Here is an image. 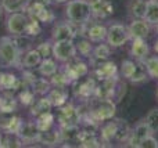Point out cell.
Returning <instances> with one entry per match:
<instances>
[{"instance_id": "14", "label": "cell", "mask_w": 158, "mask_h": 148, "mask_svg": "<svg viewBox=\"0 0 158 148\" xmlns=\"http://www.w3.org/2000/svg\"><path fill=\"white\" fill-rule=\"evenodd\" d=\"M128 28L132 39H147L151 32V25L144 18H133Z\"/></svg>"}, {"instance_id": "7", "label": "cell", "mask_w": 158, "mask_h": 148, "mask_svg": "<svg viewBox=\"0 0 158 148\" xmlns=\"http://www.w3.org/2000/svg\"><path fill=\"white\" fill-rule=\"evenodd\" d=\"M78 55L77 46L74 40H58L53 42V57L60 64H65L74 60Z\"/></svg>"}, {"instance_id": "15", "label": "cell", "mask_w": 158, "mask_h": 148, "mask_svg": "<svg viewBox=\"0 0 158 148\" xmlns=\"http://www.w3.org/2000/svg\"><path fill=\"white\" fill-rule=\"evenodd\" d=\"M92 6V14L94 19H106L114 13V6L110 0H94L90 3Z\"/></svg>"}, {"instance_id": "19", "label": "cell", "mask_w": 158, "mask_h": 148, "mask_svg": "<svg viewBox=\"0 0 158 148\" xmlns=\"http://www.w3.org/2000/svg\"><path fill=\"white\" fill-rule=\"evenodd\" d=\"M74 83L77 85V93H75L77 97H79L82 100H89L92 97H94L96 86H97L94 78H89V79H86L85 82H81V83H78V80H77Z\"/></svg>"}, {"instance_id": "2", "label": "cell", "mask_w": 158, "mask_h": 148, "mask_svg": "<svg viewBox=\"0 0 158 148\" xmlns=\"http://www.w3.org/2000/svg\"><path fill=\"white\" fill-rule=\"evenodd\" d=\"M65 17L75 26L86 25L93 19L92 6L86 0H68L65 6Z\"/></svg>"}, {"instance_id": "35", "label": "cell", "mask_w": 158, "mask_h": 148, "mask_svg": "<svg viewBox=\"0 0 158 148\" xmlns=\"http://www.w3.org/2000/svg\"><path fill=\"white\" fill-rule=\"evenodd\" d=\"M75 46H77V51L81 57L90 58V55L93 53V47H94L93 46V42H90L87 38H82Z\"/></svg>"}, {"instance_id": "6", "label": "cell", "mask_w": 158, "mask_h": 148, "mask_svg": "<svg viewBox=\"0 0 158 148\" xmlns=\"http://www.w3.org/2000/svg\"><path fill=\"white\" fill-rule=\"evenodd\" d=\"M60 71L71 80V83H74L81 79V78L87 76V74L90 71V66H89V64L85 62L82 58H79L77 55L74 60L68 61L65 64H61Z\"/></svg>"}, {"instance_id": "3", "label": "cell", "mask_w": 158, "mask_h": 148, "mask_svg": "<svg viewBox=\"0 0 158 148\" xmlns=\"http://www.w3.org/2000/svg\"><path fill=\"white\" fill-rule=\"evenodd\" d=\"M117 112V102L111 98H97V97H92L87 107L86 114L92 116L94 121L98 123L112 119Z\"/></svg>"}, {"instance_id": "36", "label": "cell", "mask_w": 158, "mask_h": 148, "mask_svg": "<svg viewBox=\"0 0 158 148\" xmlns=\"http://www.w3.org/2000/svg\"><path fill=\"white\" fill-rule=\"evenodd\" d=\"M35 96H36V94L33 93L32 89H31L29 86H27V87L22 89V90L18 93L17 98H18V102H21L22 105H25V107H31V105H32V102L36 100Z\"/></svg>"}, {"instance_id": "17", "label": "cell", "mask_w": 158, "mask_h": 148, "mask_svg": "<svg viewBox=\"0 0 158 148\" xmlns=\"http://www.w3.org/2000/svg\"><path fill=\"white\" fill-rule=\"evenodd\" d=\"M46 97L49 98V101L52 102L53 107L60 108L63 107L65 102H68V87H60V86H53L50 89V91L46 94Z\"/></svg>"}, {"instance_id": "11", "label": "cell", "mask_w": 158, "mask_h": 148, "mask_svg": "<svg viewBox=\"0 0 158 148\" xmlns=\"http://www.w3.org/2000/svg\"><path fill=\"white\" fill-rule=\"evenodd\" d=\"M150 134H153V132H151L150 126L147 125V122L143 119V121L137 122V123L135 125V127L132 129L131 136H129V138L126 140L125 146L132 147V148H139L140 141H142L143 138H146L147 136H150Z\"/></svg>"}, {"instance_id": "46", "label": "cell", "mask_w": 158, "mask_h": 148, "mask_svg": "<svg viewBox=\"0 0 158 148\" xmlns=\"http://www.w3.org/2000/svg\"><path fill=\"white\" fill-rule=\"evenodd\" d=\"M153 49H154V51H156V54H158V39L154 42V47H153Z\"/></svg>"}, {"instance_id": "5", "label": "cell", "mask_w": 158, "mask_h": 148, "mask_svg": "<svg viewBox=\"0 0 158 148\" xmlns=\"http://www.w3.org/2000/svg\"><path fill=\"white\" fill-rule=\"evenodd\" d=\"M28 22H29V15L25 11L10 13L7 14V18H6V29H7L8 35L14 36V38L25 36L27 35Z\"/></svg>"}, {"instance_id": "23", "label": "cell", "mask_w": 158, "mask_h": 148, "mask_svg": "<svg viewBox=\"0 0 158 148\" xmlns=\"http://www.w3.org/2000/svg\"><path fill=\"white\" fill-rule=\"evenodd\" d=\"M18 108V98L13 96L11 91H2L0 97V112L14 114Z\"/></svg>"}, {"instance_id": "51", "label": "cell", "mask_w": 158, "mask_h": 148, "mask_svg": "<svg viewBox=\"0 0 158 148\" xmlns=\"http://www.w3.org/2000/svg\"><path fill=\"white\" fill-rule=\"evenodd\" d=\"M157 100H158V89H157Z\"/></svg>"}, {"instance_id": "24", "label": "cell", "mask_w": 158, "mask_h": 148, "mask_svg": "<svg viewBox=\"0 0 158 148\" xmlns=\"http://www.w3.org/2000/svg\"><path fill=\"white\" fill-rule=\"evenodd\" d=\"M21 80L10 72H0V90L2 91H14L19 87Z\"/></svg>"}, {"instance_id": "38", "label": "cell", "mask_w": 158, "mask_h": 148, "mask_svg": "<svg viewBox=\"0 0 158 148\" xmlns=\"http://www.w3.org/2000/svg\"><path fill=\"white\" fill-rule=\"evenodd\" d=\"M144 65L147 68L148 76L153 79H158V55H153V57L148 55L144 60Z\"/></svg>"}, {"instance_id": "13", "label": "cell", "mask_w": 158, "mask_h": 148, "mask_svg": "<svg viewBox=\"0 0 158 148\" xmlns=\"http://www.w3.org/2000/svg\"><path fill=\"white\" fill-rule=\"evenodd\" d=\"M93 75H94V79H97L98 82L110 79V78H114L118 75V66L114 61H103L93 68Z\"/></svg>"}, {"instance_id": "8", "label": "cell", "mask_w": 158, "mask_h": 148, "mask_svg": "<svg viewBox=\"0 0 158 148\" xmlns=\"http://www.w3.org/2000/svg\"><path fill=\"white\" fill-rule=\"evenodd\" d=\"M78 33L82 38H87L93 43H101V42H106L107 26L101 22L90 21L89 24L78 26Z\"/></svg>"}, {"instance_id": "47", "label": "cell", "mask_w": 158, "mask_h": 148, "mask_svg": "<svg viewBox=\"0 0 158 148\" xmlns=\"http://www.w3.org/2000/svg\"><path fill=\"white\" fill-rule=\"evenodd\" d=\"M3 136H4V134H3V133L0 132V148L3 147Z\"/></svg>"}, {"instance_id": "54", "label": "cell", "mask_w": 158, "mask_h": 148, "mask_svg": "<svg viewBox=\"0 0 158 148\" xmlns=\"http://www.w3.org/2000/svg\"><path fill=\"white\" fill-rule=\"evenodd\" d=\"M29 2H31V0H29Z\"/></svg>"}, {"instance_id": "42", "label": "cell", "mask_w": 158, "mask_h": 148, "mask_svg": "<svg viewBox=\"0 0 158 148\" xmlns=\"http://www.w3.org/2000/svg\"><path fill=\"white\" fill-rule=\"evenodd\" d=\"M22 122H24V121H22L19 116L11 115L7 127H6V130L3 133H13V134H17V133H18V130H19V127H21V125H22Z\"/></svg>"}, {"instance_id": "32", "label": "cell", "mask_w": 158, "mask_h": 148, "mask_svg": "<svg viewBox=\"0 0 158 148\" xmlns=\"http://www.w3.org/2000/svg\"><path fill=\"white\" fill-rule=\"evenodd\" d=\"M148 0H132L129 4V15L132 18H144Z\"/></svg>"}, {"instance_id": "33", "label": "cell", "mask_w": 158, "mask_h": 148, "mask_svg": "<svg viewBox=\"0 0 158 148\" xmlns=\"http://www.w3.org/2000/svg\"><path fill=\"white\" fill-rule=\"evenodd\" d=\"M148 78L150 76H148L147 68H146V65H144V61H137L136 60V69H135V74L132 75V78L129 79V82L137 85V83L146 82Z\"/></svg>"}, {"instance_id": "21", "label": "cell", "mask_w": 158, "mask_h": 148, "mask_svg": "<svg viewBox=\"0 0 158 148\" xmlns=\"http://www.w3.org/2000/svg\"><path fill=\"white\" fill-rule=\"evenodd\" d=\"M36 69H38V74L40 76L52 78L60 69V62L54 57H46V58H42L40 64L36 66Z\"/></svg>"}, {"instance_id": "39", "label": "cell", "mask_w": 158, "mask_h": 148, "mask_svg": "<svg viewBox=\"0 0 158 148\" xmlns=\"http://www.w3.org/2000/svg\"><path fill=\"white\" fill-rule=\"evenodd\" d=\"M144 121L147 122V125L150 126L153 134L154 133H158V107L148 111L146 118H144Z\"/></svg>"}, {"instance_id": "16", "label": "cell", "mask_w": 158, "mask_h": 148, "mask_svg": "<svg viewBox=\"0 0 158 148\" xmlns=\"http://www.w3.org/2000/svg\"><path fill=\"white\" fill-rule=\"evenodd\" d=\"M110 55H111V46H110L107 42L97 43V46L93 47V53H92V55H90L89 65L94 68L97 64L110 60Z\"/></svg>"}, {"instance_id": "20", "label": "cell", "mask_w": 158, "mask_h": 148, "mask_svg": "<svg viewBox=\"0 0 158 148\" xmlns=\"http://www.w3.org/2000/svg\"><path fill=\"white\" fill-rule=\"evenodd\" d=\"M38 143L43 144V146H57L61 143V134H60V127L58 125L53 126L52 129L44 130V132H39Z\"/></svg>"}, {"instance_id": "22", "label": "cell", "mask_w": 158, "mask_h": 148, "mask_svg": "<svg viewBox=\"0 0 158 148\" xmlns=\"http://www.w3.org/2000/svg\"><path fill=\"white\" fill-rule=\"evenodd\" d=\"M115 134H117V122L115 119H108V121L103 122L100 127V136L103 144H111L112 141H115Z\"/></svg>"}, {"instance_id": "53", "label": "cell", "mask_w": 158, "mask_h": 148, "mask_svg": "<svg viewBox=\"0 0 158 148\" xmlns=\"http://www.w3.org/2000/svg\"><path fill=\"white\" fill-rule=\"evenodd\" d=\"M0 7H2V3H0Z\"/></svg>"}, {"instance_id": "48", "label": "cell", "mask_w": 158, "mask_h": 148, "mask_svg": "<svg viewBox=\"0 0 158 148\" xmlns=\"http://www.w3.org/2000/svg\"><path fill=\"white\" fill-rule=\"evenodd\" d=\"M53 2H56V3H67L68 0H53Z\"/></svg>"}, {"instance_id": "12", "label": "cell", "mask_w": 158, "mask_h": 148, "mask_svg": "<svg viewBox=\"0 0 158 148\" xmlns=\"http://www.w3.org/2000/svg\"><path fill=\"white\" fill-rule=\"evenodd\" d=\"M17 134H18V137L21 138V141L24 143V146H27V144H33V143H38L39 129H38V126H36L35 121H25V122H22V125Z\"/></svg>"}, {"instance_id": "25", "label": "cell", "mask_w": 158, "mask_h": 148, "mask_svg": "<svg viewBox=\"0 0 158 148\" xmlns=\"http://www.w3.org/2000/svg\"><path fill=\"white\" fill-rule=\"evenodd\" d=\"M42 58H43V57H42L40 53H39L36 49L28 50V51L24 54V57L21 58V68H25V69H35L36 66L40 64Z\"/></svg>"}, {"instance_id": "10", "label": "cell", "mask_w": 158, "mask_h": 148, "mask_svg": "<svg viewBox=\"0 0 158 148\" xmlns=\"http://www.w3.org/2000/svg\"><path fill=\"white\" fill-rule=\"evenodd\" d=\"M78 36V26H75L72 22L61 21L54 25L52 29V40L58 42V40H75Z\"/></svg>"}, {"instance_id": "34", "label": "cell", "mask_w": 158, "mask_h": 148, "mask_svg": "<svg viewBox=\"0 0 158 148\" xmlns=\"http://www.w3.org/2000/svg\"><path fill=\"white\" fill-rule=\"evenodd\" d=\"M144 19L150 25L158 24V0H148L147 8H146Z\"/></svg>"}, {"instance_id": "9", "label": "cell", "mask_w": 158, "mask_h": 148, "mask_svg": "<svg viewBox=\"0 0 158 148\" xmlns=\"http://www.w3.org/2000/svg\"><path fill=\"white\" fill-rule=\"evenodd\" d=\"M81 123V111L79 107H75L72 102H65L63 107L58 108L57 125L67 126V125H79Z\"/></svg>"}, {"instance_id": "37", "label": "cell", "mask_w": 158, "mask_h": 148, "mask_svg": "<svg viewBox=\"0 0 158 148\" xmlns=\"http://www.w3.org/2000/svg\"><path fill=\"white\" fill-rule=\"evenodd\" d=\"M135 69H136V60H123L121 64V75H122L123 79L129 80L132 78V75L135 74Z\"/></svg>"}, {"instance_id": "40", "label": "cell", "mask_w": 158, "mask_h": 148, "mask_svg": "<svg viewBox=\"0 0 158 148\" xmlns=\"http://www.w3.org/2000/svg\"><path fill=\"white\" fill-rule=\"evenodd\" d=\"M35 18L38 19L40 24H52V22L54 21L56 15H54V13L46 6V7H43L38 14H36Z\"/></svg>"}, {"instance_id": "31", "label": "cell", "mask_w": 158, "mask_h": 148, "mask_svg": "<svg viewBox=\"0 0 158 148\" xmlns=\"http://www.w3.org/2000/svg\"><path fill=\"white\" fill-rule=\"evenodd\" d=\"M117 122V134H115V141L117 143H126V140L129 138L132 133V127L129 126V123L123 119H115Z\"/></svg>"}, {"instance_id": "50", "label": "cell", "mask_w": 158, "mask_h": 148, "mask_svg": "<svg viewBox=\"0 0 158 148\" xmlns=\"http://www.w3.org/2000/svg\"><path fill=\"white\" fill-rule=\"evenodd\" d=\"M86 2H89V3H92V2H94V0H86Z\"/></svg>"}, {"instance_id": "45", "label": "cell", "mask_w": 158, "mask_h": 148, "mask_svg": "<svg viewBox=\"0 0 158 148\" xmlns=\"http://www.w3.org/2000/svg\"><path fill=\"white\" fill-rule=\"evenodd\" d=\"M139 148H158V140L154 137L153 134L147 136L146 138H143L140 141V147Z\"/></svg>"}, {"instance_id": "41", "label": "cell", "mask_w": 158, "mask_h": 148, "mask_svg": "<svg viewBox=\"0 0 158 148\" xmlns=\"http://www.w3.org/2000/svg\"><path fill=\"white\" fill-rule=\"evenodd\" d=\"M3 147H24V143L18 134H13V133H3Z\"/></svg>"}, {"instance_id": "52", "label": "cell", "mask_w": 158, "mask_h": 148, "mask_svg": "<svg viewBox=\"0 0 158 148\" xmlns=\"http://www.w3.org/2000/svg\"><path fill=\"white\" fill-rule=\"evenodd\" d=\"M0 97H2V90H0Z\"/></svg>"}, {"instance_id": "29", "label": "cell", "mask_w": 158, "mask_h": 148, "mask_svg": "<svg viewBox=\"0 0 158 148\" xmlns=\"http://www.w3.org/2000/svg\"><path fill=\"white\" fill-rule=\"evenodd\" d=\"M29 87L32 89L36 96H46L53 86H52V83H50V79L42 76V78H36L29 85Z\"/></svg>"}, {"instance_id": "27", "label": "cell", "mask_w": 158, "mask_h": 148, "mask_svg": "<svg viewBox=\"0 0 158 148\" xmlns=\"http://www.w3.org/2000/svg\"><path fill=\"white\" fill-rule=\"evenodd\" d=\"M2 8L4 13H19L27 11V7L29 4V0H0Z\"/></svg>"}, {"instance_id": "44", "label": "cell", "mask_w": 158, "mask_h": 148, "mask_svg": "<svg viewBox=\"0 0 158 148\" xmlns=\"http://www.w3.org/2000/svg\"><path fill=\"white\" fill-rule=\"evenodd\" d=\"M36 50L40 53V55L43 58L53 57V40H47V42L40 43L38 47H36Z\"/></svg>"}, {"instance_id": "26", "label": "cell", "mask_w": 158, "mask_h": 148, "mask_svg": "<svg viewBox=\"0 0 158 148\" xmlns=\"http://www.w3.org/2000/svg\"><path fill=\"white\" fill-rule=\"evenodd\" d=\"M53 108L52 102L49 101V98H47L46 96H40V98L35 100V101L32 102V105H31V115L32 116H39L42 115V114H46V112H50Z\"/></svg>"}, {"instance_id": "28", "label": "cell", "mask_w": 158, "mask_h": 148, "mask_svg": "<svg viewBox=\"0 0 158 148\" xmlns=\"http://www.w3.org/2000/svg\"><path fill=\"white\" fill-rule=\"evenodd\" d=\"M60 127V134H61V143L63 141H68V143H78V137L81 129L79 125H67V126H58Z\"/></svg>"}, {"instance_id": "1", "label": "cell", "mask_w": 158, "mask_h": 148, "mask_svg": "<svg viewBox=\"0 0 158 148\" xmlns=\"http://www.w3.org/2000/svg\"><path fill=\"white\" fill-rule=\"evenodd\" d=\"M21 47L11 35L0 38V66L2 68H21Z\"/></svg>"}, {"instance_id": "43", "label": "cell", "mask_w": 158, "mask_h": 148, "mask_svg": "<svg viewBox=\"0 0 158 148\" xmlns=\"http://www.w3.org/2000/svg\"><path fill=\"white\" fill-rule=\"evenodd\" d=\"M42 32V26L40 22L35 18V17L29 15V22H28V28H27V35L29 36H38Z\"/></svg>"}, {"instance_id": "30", "label": "cell", "mask_w": 158, "mask_h": 148, "mask_svg": "<svg viewBox=\"0 0 158 148\" xmlns=\"http://www.w3.org/2000/svg\"><path fill=\"white\" fill-rule=\"evenodd\" d=\"M35 123L38 126L39 132H44V130H49L53 126H56V116L52 111L46 114H42V115L35 118Z\"/></svg>"}, {"instance_id": "18", "label": "cell", "mask_w": 158, "mask_h": 148, "mask_svg": "<svg viewBox=\"0 0 158 148\" xmlns=\"http://www.w3.org/2000/svg\"><path fill=\"white\" fill-rule=\"evenodd\" d=\"M150 54V47L147 44V39H132L131 55L137 61H144Z\"/></svg>"}, {"instance_id": "4", "label": "cell", "mask_w": 158, "mask_h": 148, "mask_svg": "<svg viewBox=\"0 0 158 148\" xmlns=\"http://www.w3.org/2000/svg\"><path fill=\"white\" fill-rule=\"evenodd\" d=\"M131 40H132V36L129 33V28L126 25L119 24V22H114V24L107 26L106 42L111 46V49L122 47Z\"/></svg>"}, {"instance_id": "49", "label": "cell", "mask_w": 158, "mask_h": 148, "mask_svg": "<svg viewBox=\"0 0 158 148\" xmlns=\"http://www.w3.org/2000/svg\"><path fill=\"white\" fill-rule=\"evenodd\" d=\"M154 26H156V32H157V35H158V24H157V25H154Z\"/></svg>"}]
</instances>
